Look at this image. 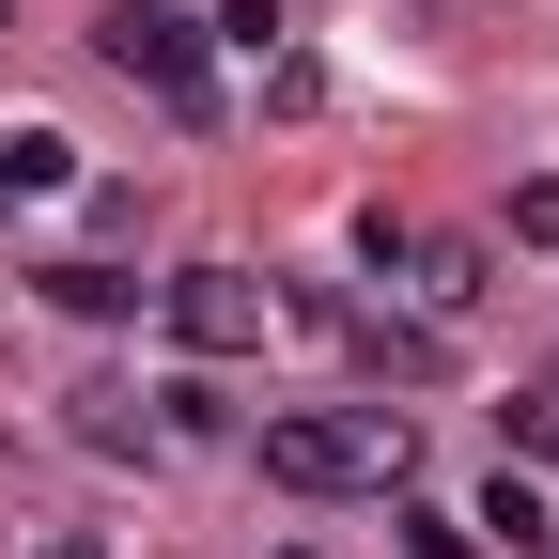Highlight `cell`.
Wrapping results in <instances>:
<instances>
[{
    "mask_svg": "<svg viewBox=\"0 0 559 559\" xmlns=\"http://www.w3.org/2000/svg\"><path fill=\"white\" fill-rule=\"evenodd\" d=\"M419 436H404V404H280L264 419V481L280 498H373V481H404Z\"/></svg>",
    "mask_w": 559,
    "mask_h": 559,
    "instance_id": "1",
    "label": "cell"
},
{
    "mask_svg": "<svg viewBox=\"0 0 559 559\" xmlns=\"http://www.w3.org/2000/svg\"><path fill=\"white\" fill-rule=\"evenodd\" d=\"M94 62H109L124 94H156L171 124H218V32L171 16V0H109V16H94Z\"/></svg>",
    "mask_w": 559,
    "mask_h": 559,
    "instance_id": "2",
    "label": "cell"
},
{
    "mask_svg": "<svg viewBox=\"0 0 559 559\" xmlns=\"http://www.w3.org/2000/svg\"><path fill=\"white\" fill-rule=\"evenodd\" d=\"M156 311H171L187 358H249V342H264V280L249 264H187V280H156Z\"/></svg>",
    "mask_w": 559,
    "mask_h": 559,
    "instance_id": "3",
    "label": "cell"
},
{
    "mask_svg": "<svg viewBox=\"0 0 559 559\" xmlns=\"http://www.w3.org/2000/svg\"><path fill=\"white\" fill-rule=\"evenodd\" d=\"M358 249H373V264L404 280L419 311H466V296H481V249H466V234H404V218H373Z\"/></svg>",
    "mask_w": 559,
    "mask_h": 559,
    "instance_id": "4",
    "label": "cell"
},
{
    "mask_svg": "<svg viewBox=\"0 0 559 559\" xmlns=\"http://www.w3.org/2000/svg\"><path fill=\"white\" fill-rule=\"evenodd\" d=\"M311 326H342V342H358V358H373L389 389H436V373H451V342H436V326H389V311H326V296H311Z\"/></svg>",
    "mask_w": 559,
    "mask_h": 559,
    "instance_id": "5",
    "label": "cell"
},
{
    "mask_svg": "<svg viewBox=\"0 0 559 559\" xmlns=\"http://www.w3.org/2000/svg\"><path fill=\"white\" fill-rule=\"evenodd\" d=\"M79 187V140L62 124H0V218H16V202H62Z\"/></svg>",
    "mask_w": 559,
    "mask_h": 559,
    "instance_id": "6",
    "label": "cell"
},
{
    "mask_svg": "<svg viewBox=\"0 0 559 559\" xmlns=\"http://www.w3.org/2000/svg\"><path fill=\"white\" fill-rule=\"evenodd\" d=\"M466 528H481V544H513V559H544V544H559V513H544V481H513V466L481 481V513H466Z\"/></svg>",
    "mask_w": 559,
    "mask_h": 559,
    "instance_id": "7",
    "label": "cell"
},
{
    "mask_svg": "<svg viewBox=\"0 0 559 559\" xmlns=\"http://www.w3.org/2000/svg\"><path fill=\"white\" fill-rule=\"evenodd\" d=\"M47 311H79V326H124V311H140V280H124V264H47Z\"/></svg>",
    "mask_w": 559,
    "mask_h": 559,
    "instance_id": "8",
    "label": "cell"
},
{
    "mask_svg": "<svg viewBox=\"0 0 559 559\" xmlns=\"http://www.w3.org/2000/svg\"><path fill=\"white\" fill-rule=\"evenodd\" d=\"M404 559H481V528H466V513H436V498H419V513H404Z\"/></svg>",
    "mask_w": 559,
    "mask_h": 559,
    "instance_id": "9",
    "label": "cell"
},
{
    "mask_svg": "<svg viewBox=\"0 0 559 559\" xmlns=\"http://www.w3.org/2000/svg\"><path fill=\"white\" fill-rule=\"evenodd\" d=\"M513 234H528V249H559V171H544V187H513Z\"/></svg>",
    "mask_w": 559,
    "mask_h": 559,
    "instance_id": "10",
    "label": "cell"
},
{
    "mask_svg": "<svg viewBox=\"0 0 559 559\" xmlns=\"http://www.w3.org/2000/svg\"><path fill=\"white\" fill-rule=\"evenodd\" d=\"M32 559H109V544H94V528H62V544H32Z\"/></svg>",
    "mask_w": 559,
    "mask_h": 559,
    "instance_id": "11",
    "label": "cell"
},
{
    "mask_svg": "<svg viewBox=\"0 0 559 559\" xmlns=\"http://www.w3.org/2000/svg\"><path fill=\"white\" fill-rule=\"evenodd\" d=\"M280 559H326V544H280Z\"/></svg>",
    "mask_w": 559,
    "mask_h": 559,
    "instance_id": "12",
    "label": "cell"
}]
</instances>
